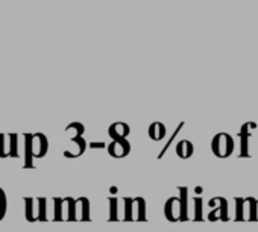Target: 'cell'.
I'll return each instance as SVG.
<instances>
[{
    "instance_id": "obj_1",
    "label": "cell",
    "mask_w": 258,
    "mask_h": 232,
    "mask_svg": "<svg viewBox=\"0 0 258 232\" xmlns=\"http://www.w3.org/2000/svg\"><path fill=\"white\" fill-rule=\"evenodd\" d=\"M211 150L217 158H228L234 152V140L229 134L220 132L211 141Z\"/></svg>"
},
{
    "instance_id": "obj_2",
    "label": "cell",
    "mask_w": 258,
    "mask_h": 232,
    "mask_svg": "<svg viewBox=\"0 0 258 232\" xmlns=\"http://www.w3.org/2000/svg\"><path fill=\"white\" fill-rule=\"evenodd\" d=\"M164 214L169 221H181L182 220V205L179 197H169L164 205Z\"/></svg>"
},
{
    "instance_id": "obj_3",
    "label": "cell",
    "mask_w": 258,
    "mask_h": 232,
    "mask_svg": "<svg viewBox=\"0 0 258 232\" xmlns=\"http://www.w3.org/2000/svg\"><path fill=\"white\" fill-rule=\"evenodd\" d=\"M106 150L108 153L112 157V158H124L129 155L131 152V144L126 138H121V140H112L108 146H106Z\"/></svg>"
},
{
    "instance_id": "obj_4",
    "label": "cell",
    "mask_w": 258,
    "mask_h": 232,
    "mask_svg": "<svg viewBox=\"0 0 258 232\" xmlns=\"http://www.w3.org/2000/svg\"><path fill=\"white\" fill-rule=\"evenodd\" d=\"M253 129H256L255 123H244L240 129V157L247 158L249 155V138L253 134Z\"/></svg>"
},
{
    "instance_id": "obj_5",
    "label": "cell",
    "mask_w": 258,
    "mask_h": 232,
    "mask_svg": "<svg viewBox=\"0 0 258 232\" xmlns=\"http://www.w3.org/2000/svg\"><path fill=\"white\" fill-rule=\"evenodd\" d=\"M217 199V206L208 214V220L210 221H216V220H222V221H226L229 217H228V208H229V205H228V200L225 199V197H216Z\"/></svg>"
},
{
    "instance_id": "obj_6",
    "label": "cell",
    "mask_w": 258,
    "mask_h": 232,
    "mask_svg": "<svg viewBox=\"0 0 258 232\" xmlns=\"http://www.w3.org/2000/svg\"><path fill=\"white\" fill-rule=\"evenodd\" d=\"M25 163L23 167L25 169H34V134H25Z\"/></svg>"
},
{
    "instance_id": "obj_7",
    "label": "cell",
    "mask_w": 258,
    "mask_h": 232,
    "mask_svg": "<svg viewBox=\"0 0 258 232\" xmlns=\"http://www.w3.org/2000/svg\"><path fill=\"white\" fill-rule=\"evenodd\" d=\"M49 150V141L47 137L41 132L34 134V157L35 158H43L46 157Z\"/></svg>"
},
{
    "instance_id": "obj_8",
    "label": "cell",
    "mask_w": 258,
    "mask_h": 232,
    "mask_svg": "<svg viewBox=\"0 0 258 232\" xmlns=\"http://www.w3.org/2000/svg\"><path fill=\"white\" fill-rule=\"evenodd\" d=\"M131 132L129 126L126 123H121V122H117V123H112L109 128H108V135L112 138V140H121V138H126Z\"/></svg>"
},
{
    "instance_id": "obj_9",
    "label": "cell",
    "mask_w": 258,
    "mask_h": 232,
    "mask_svg": "<svg viewBox=\"0 0 258 232\" xmlns=\"http://www.w3.org/2000/svg\"><path fill=\"white\" fill-rule=\"evenodd\" d=\"M195 152V146L190 140H181L178 144H176V155L181 158V160H188Z\"/></svg>"
},
{
    "instance_id": "obj_10",
    "label": "cell",
    "mask_w": 258,
    "mask_h": 232,
    "mask_svg": "<svg viewBox=\"0 0 258 232\" xmlns=\"http://www.w3.org/2000/svg\"><path fill=\"white\" fill-rule=\"evenodd\" d=\"M149 137L154 140V141H163L167 131H166V126L160 122H154L151 126H149V131H148Z\"/></svg>"
},
{
    "instance_id": "obj_11",
    "label": "cell",
    "mask_w": 258,
    "mask_h": 232,
    "mask_svg": "<svg viewBox=\"0 0 258 232\" xmlns=\"http://www.w3.org/2000/svg\"><path fill=\"white\" fill-rule=\"evenodd\" d=\"M64 203L67 208V214H66V220L69 221H75L78 220V202L73 197H64Z\"/></svg>"
},
{
    "instance_id": "obj_12",
    "label": "cell",
    "mask_w": 258,
    "mask_h": 232,
    "mask_svg": "<svg viewBox=\"0 0 258 232\" xmlns=\"http://www.w3.org/2000/svg\"><path fill=\"white\" fill-rule=\"evenodd\" d=\"M76 202H78V208H79V218L82 220V221H88L91 217H90V200H88V197H78L76 199Z\"/></svg>"
},
{
    "instance_id": "obj_13",
    "label": "cell",
    "mask_w": 258,
    "mask_h": 232,
    "mask_svg": "<svg viewBox=\"0 0 258 232\" xmlns=\"http://www.w3.org/2000/svg\"><path fill=\"white\" fill-rule=\"evenodd\" d=\"M246 208H247V220L256 221L258 220V199L246 197Z\"/></svg>"
},
{
    "instance_id": "obj_14",
    "label": "cell",
    "mask_w": 258,
    "mask_h": 232,
    "mask_svg": "<svg viewBox=\"0 0 258 232\" xmlns=\"http://www.w3.org/2000/svg\"><path fill=\"white\" fill-rule=\"evenodd\" d=\"M25 215L28 221H37V215H35V202L37 199L34 197H25Z\"/></svg>"
},
{
    "instance_id": "obj_15",
    "label": "cell",
    "mask_w": 258,
    "mask_h": 232,
    "mask_svg": "<svg viewBox=\"0 0 258 232\" xmlns=\"http://www.w3.org/2000/svg\"><path fill=\"white\" fill-rule=\"evenodd\" d=\"M72 143H76V144H78V150H76V152L64 150V157H66V158H78V157H81V155L85 152V149H87V141L81 137V138L72 140Z\"/></svg>"
},
{
    "instance_id": "obj_16",
    "label": "cell",
    "mask_w": 258,
    "mask_h": 232,
    "mask_svg": "<svg viewBox=\"0 0 258 232\" xmlns=\"http://www.w3.org/2000/svg\"><path fill=\"white\" fill-rule=\"evenodd\" d=\"M134 203H136V209H137V220L140 221H145L148 217V205H146V200L145 197H136L134 199Z\"/></svg>"
},
{
    "instance_id": "obj_17",
    "label": "cell",
    "mask_w": 258,
    "mask_h": 232,
    "mask_svg": "<svg viewBox=\"0 0 258 232\" xmlns=\"http://www.w3.org/2000/svg\"><path fill=\"white\" fill-rule=\"evenodd\" d=\"M123 206H124V220H134L136 215V203L133 197H124L123 199Z\"/></svg>"
},
{
    "instance_id": "obj_18",
    "label": "cell",
    "mask_w": 258,
    "mask_h": 232,
    "mask_svg": "<svg viewBox=\"0 0 258 232\" xmlns=\"http://www.w3.org/2000/svg\"><path fill=\"white\" fill-rule=\"evenodd\" d=\"M53 205H55V214H53V220L55 221H61L64 220V199L62 197H53Z\"/></svg>"
},
{
    "instance_id": "obj_19",
    "label": "cell",
    "mask_w": 258,
    "mask_h": 232,
    "mask_svg": "<svg viewBox=\"0 0 258 232\" xmlns=\"http://www.w3.org/2000/svg\"><path fill=\"white\" fill-rule=\"evenodd\" d=\"M8 153L11 158H19V135L17 134H10L8 135Z\"/></svg>"
},
{
    "instance_id": "obj_20",
    "label": "cell",
    "mask_w": 258,
    "mask_h": 232,
    "mask_svg": "<svg viewBox=\"0 0 258 232\" xmlns=\"http://www.w3.org/2000/svg\"><path fill=\"white\" fill-rule=\"evenodd\" d=\"M179 190V199H181V205H182V220L187 221L188 220V209H187V200H188V190L187 187H178Z\"/></svg>"
},
{
    "instance_id": "obj_21",
    "label": "cell",
    "mask_w": 258,
    "mask_h": 232,
    "mask_svg": "<svg viewBox=\"0 0 258 232\" xmlns=\"http://www.w3.org/2000/svg\"><path fill=\"white\" fill-rule=\"evenodd\" d=\"M84 131H85L84 125H82V123H78V122L70 123V125L66 128V132H67V134H69V132H73V135L70 137V141H72V140H76V138H81L82 134H84Z\"/></svg>"
},
{
    "instance_id": "obj_22",
    "label": "cell",
    "mask_w": 258,
    "mask_h": 232,
    "mask_svg": "<svg viewBox=\"0 0 258 232\" xmlns=\"http://www.w3.org/2000/svg\"><path fill=\"white\" fill-rule=\"evenodd\" d=\"M37 202H38L37 220L38 221H46L47 220V199L46 197H37Z\"/></svg>"
},
{
    "instance_id": "obj_23",
    "label": "cell",
    "mask_w": 258,
    "mask_h": 232,
    "mask_svg": "<svg viewBox=\"0 0 258 232\" xmlns=\"http://www.w3.org/2000/svg\"><path fill=\"white\" fill-rule=\"evenodd\" d=\"M244 209H246V199L243 197H235V220L241 221L244 220Z\"/></svg>"
},
{
    "instance_id": "obj_24",
    "label": "cell",
    "mask_w": 258,
    "mask_h": 232,
    "mask_svg": "<svg viewBox=\"0 0 258 232\" xmlns=\"http://www.w3.org/2000/svg\"><path fill=\"white\" fill-rule=\"evenodd\" d=\"M7 211H8V197H7V193L4 191V188L0 187V221L5 218Z\"/></svg>"
},
{
    "instance_id": "obj_25",
    "label": "cell",
    "mask_w": 258,
    "mask_h": 232,
    "mask_svg": "<svg viewBox=\"0 0 258 232\" xmlns=\"http://www.w3.org/2000/svg\"><path fill=\"white\" fill-rule=\"evenodd\" d=\"M108 202H109V220L115 221V220L118 218V215H117L118 200H117V197H109Z\"/></svg>"
},
{
    "instance_id": "obj_26",
    "label": "cell",
    "mask_w": 258,
    "mask_h": 232,
    "mask_svg": "<svg viewBox=\"0 0 258 232\" xmlns=\"http://www.w3.org/2000/svg\"><path fill=\"white\" fill-rule=\"evenodd\" d=\"M202 205H204V200L201 196L195 197V220L201 221L204 220V215H202Z\"/></svg>"
},
{
    "instance_id": "obj_27",
    "label": "cell",
    "mask_w": 258,
    "mask_h": 232,
    "mask_svg": "<svg viewBox=\"0 0 258 232\" xmlns=\"http://www.w3.org/2000/svg\"><path fill=\"white\" fill-rule=\"evenodd\" d=\"M182 128H184V123H179V126L176 128V131H175V132L172 134V137L169 138V141L166 143V146H164V147H163V150L160 152V155H158V158H163V157H164V153H166V152H167V149L170 147V144H172V141H173V140H175V137H176V135H178V134L181 132V129H182Z\"/></svg>"
},
{
    "instance_id": "obj_28",
    "label": "cell",
    "mask_w": 258,
    "mask_h": 232,
    "mask_svg": "<svg viewBox=\"0 0 258 232\" xmlns=\"http://www.w3.org/2000/svg\"><path fill=\"white\" fill-rule=\"evenodd\" d=\"M7 138H8V135L0 134V158H8L10 157L8 149H7Z\"/></svg>"
},
{
    "instance_id": "obj_29",
    "label": "cell",
    "mask_w": 258,
    "mask_h": 232,
    "mask_svg": "<svg viewBox=\"0 0 258 232\" xmlns=\"http://www.w3.org/2000/svg\"><path fill=\"white\" fill-rule=\"evenodd\" d=\"M90 147L91 149H102V147H105V143H102V141H99V143H90Z\"/></svg>"
},
{
    "instance_id": "obj_30",
    "label": "cell",
    "mask_w": 258,
    "mask_h": 232,
    "mask_svg": "<svg viewBox=\"0 0 258 232\" xmlns=\"http://www.w3.org/2000/svg\"><path fill=\"white\" fill-rule=\"evenodd\" d=\"M202 191H204V188H202V187H195V194H196V196H201V194H202Z\"/></svg>"
},
{
    "instance_id": "obj_31",
    "label": "cell",
    "mask_w": 258,
    "mask_h": 232,
    "mask_svg": "<svg viewBox=\"0 0 258 232\" xmlns=\"http://www.w3.org/2000/svg\"><path fill=\"white\" fill-rule=\"evenodd\" d=\"M117 191H118V188H117V187H111V188H109V193H111L112 196H115V194H117Z\"/></svg>"
}]
</instances>
